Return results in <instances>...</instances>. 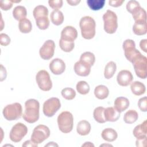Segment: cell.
<instances>
[{"label": "cell", "instance_id": "obj_8", "mask_svg": "<svg viewBox=\"0 0 147 147\" xmlns=\"http://www.w3.org/2000/svg\"><path fill=\"white\" fill-rule=\"evenodd\" d=\"M36 80L40 90L48 91L52 87V83L49 73L45 70L39 71L36 75Z\"/></svg>", "mask_w": 147, "mask_h": 147}, {"label": "cell", "instance_id": "obj_2", "mask_svg": "<svg viewBox=\"0 0 147 147\" xmlns=\"http://www.w3.org/2000/svg\"><path fill=\"white\" fill-rule=\"evenodd\" d=\"M82 37L87 40L94 38L95 35L96 23L94 19L90 16L83 17L79 22Z\"/></svg>", "mask_w": 147, "mask_h": 147}, {"label": "cell", "instance_id": "obj_4", "mask_svg": "<svg viewBox=\"0 0 147 147\" xmlns=\"http://www.w3.org/2000/svg\"><path fill=\"white\" fill-rule=\"evenodd\" d=\"M104 22V30L109 34L114 33L118 28L117 16L114 11L107 10L103 15Z\"/></svg>", "mask_w": 147, "mask_h": 147}, {"label": "cell", "instance_id": "obj_22", "mask_svg": "<svg viewBox=\"0 0 147 147\" xmlns=\"http://www.w3.org/2000/svg\"><path fill=\"white\" fill-rule=\"evenodd\" d=\"M133 33L138 36L144 35L147 32L146 21H136L133 26Z\"/></svg>", "mask_w": 147, "mask_h": 147}, {"label": "cell", "instance_id": "obj_36", "mask_svg": "<svg viewBox=\"0 0 147 147\" xmlns=\"http://www.w3.org/2000/svg\"><path fill=\"white\" fill-rule=\"evenodd\" d=\"M76 88L77 91L82 95H86L90 91L89 84L86 81H79L76 84Z\"/></svg>", "mask_w": 147, "mask_h": 147}, {"label": "cell", "instance_id": "obj_14", "mask_svg": "<svg viewBox=\"0 0 147 147\" xmlns=\"http://www.w3.org/2000/svg\"><path fill=\"white\" fill-rule=\"evenodd\" d=\"M133 76L131 72L128 70H121L119 71L117 76L118 84L121 86H127L132 82Z\"/></svg>", "mask_w": 147, "mask_h": 147}, {"label": "cell", "instance_id": "obj_44", "mask_svg": "<svg viewBox=\"0 0 147 147\" xmlns=\"http://www.w3.org/2000/svg\"><path fill=\"white\" fill-rule=\"evenodd\" d=\"M136 146L138 147H142V146H146V136L137 138L136 142Z\"/></svg>", "mask_w": 147, "mask_h": 147}, {"label": "cell", "instance_id": "obj_49", "mask_svg": "<svg viewBox=\"0 0 147 147\" xmlns=\"http://www.w3.org/2000/svg\"><path fill=\"white\" fill-rule=\"evenodd\" d=\"M67 2L71 6H76L80 2V1H79H79L78 0H67Z\"/></svg>", "mask_w": 147, "mask_h": 147}, {"label": "cell", "instance_id": "obj_6", "mask_svg": "<svg viewBox=\"0 0 147 147\" xmlns=\"http://www.w3.org/2000/svg\"><path fill=\"white\" fill-rule=\"evenodd\" d=\"M122 48L124 51L125 56L127 60L131 63L141 55V52L136 48L134 41L131 39H126L122 44Z\"/></svg>", "mask_w": 147, "mask_h": 147}, {"label": "cell", "instance_id": "obj_9", "mask_svg": "<svg viewBox=\"0 0 147 147\" xmlns=\"http://www.w3.org/2000/svg\"><path fill=\"white\" fill-rule=\"evenodd\" d=\"M61 107V103L57 98L52 97L47 99L43 104V113L48 117H53Z\"/></svg>", "mask_w": 147, "mask_h": 147}, {"label": "cell", "instance_id": "obj_32", "mask_svg": "<svg viewBox=\"0 0 147 147\" xmlns=\"http://www.w3.org/2000/svg\"><path fill=\"white\" fill-rule=\"evenodd\" d=\"M138 118V113L134 110H128L123 116V121L126 123L131 124L135 122Z\"/></svg>", "mask_w": 147, "mask_h": 147}, {"label": "cell", "instance_id": "obj_40", "mask_svg": "<svg viewBox=\"0 0 147 147\" xmlns=\"http://www.w3.org/2000/svg\"><path fill=\"white\" fill-rule=\"evenodd\" d=\"M49 6L54 10H58L63 6V2L62 0H49L48 1Z\"/></svg>", "mask_w": 147, "mask_h": 147}, {"label": "cell", "instance_id": "obj_27", "mask_svg": "<svg viewBox=\"0 0 147 147\" xmlns=\"http://www.w3.org/2000/svg\"><path fill=\"white\" fill-rule=\"evenodd\" d=\"M135 22L146 21V12L140 6L137 7L131 13Z\"/></svg>", "mask_w": 147, "mask_h": 147}, {"label": "cell", "instance_id": "obj_30", "mask_svg": "<svg viewBox=\"0 0 147 147\" xmlns=\"http://www.w3.org/2000/svg\"><path fill=\"white\" fill-rule=\"evenodd\" d=\"M18 28L20 31L22 33H28L31 32L32 29V25L30 21L25 18L20 21L18 24Z\"/></svg>", "mask_w": 147, "mask_h": 147}, {"label": "cell", "instance_id": "obj_37", "mask_svg": "<svg viewBox=\"0 0 147 147\" xmlns=\"http://www.w3.org/2000/svg\"><path fill=\"white\" fill-rule=\"evenodd\" d=\"M61 95L63 97L67 100H72L75 98L76 96L75 91L69 87H66L63 88L61 91Z\"/></svg>", "mask_w": 147, "mask_h": 147}, {"label": "cell", "instance_id": "obj_13", "mask_svg": "<svg viewBox=\"0 0 147 147\" xmlns=\"http://www.w3.org/2000/svg\"><path fill=\"white\" fill-rule=\"evenodd\" d=\"M49 69L54 75H60L65 69V64L64 61L59 58L53 59L49 63Z\"/></svg>", "mask_w": 147, "mask_h": 147}, {"label": "cell", "instance_id": "obj_26", "mask_svg": "<svg viewBox=\"0 0 147 147\" xmlns=\"http://www.w3.org/2000/svg\"><path fill=\"white\" fill-rule=\"evenodd\" d=\"M94 94L96 98L102 100L106 99L108 96L109 94V91L106 86L99 85L95 88Z\"/></svg>", "mask_w": 147, "mask_h": 147}, {"label": "cell", "instance_id": "obj_51", "mask_svg": "<svg viewBox=\"0 0 147 147\" xmlns=\"http://www.w3.org/2000/svg\"><path fill=\"white\" fill-rule=\"evenodd\" d=\"M94 146V145L90 142H86L82 145V146Z\"/></svg>", "mask_w": 147, "mask_h": 147}, {"label": "cell", "instance_id": "obj_43", "mask_svg": "<svg viewBox=\"0 0 147 147\" xmlns=\"http://www.w3.org/2000/svg\"><path fill=\"white\" fill-rule=\"evenodd\" d=\"M0 43L2 46H7L10 43V38L8 35L5 33L0 34Z\"/></svg>", "mask_w": 147, "mask_h": 147}, {"label": "cell", "instance_id": "obj_25", "mask_svg": "<svg viewBox=\"0 0 147 147\" xmlns=\"http://www.w3.org/2000/svg\"><path fill=\"white\" fill-rule=\"evenodd\" d=\"M50 18L51 22L56 26L61 25L64 21L63 14L59 10H53L50 14Z\"/></svg>", "mask_w": 147, "mask_h": 147}, {"label": "cell", "instance_id": "obj_1", "mask_svg": "<svg viewBox=\"0 0 147 147\" xmlns=\"http://www.w3.org/2000/svg\"><path fill=\"white\" fill-rule=\"evenodd\" d=\"M40 103L35 99H29L25 103V111L23 114L24 119L30 123L37 122L39 118Z\"/></svg>", "mask_w": 147, "mask_h": 147}, {"label": "cell", "instance_id": "obj_35", "mask_svg": "<svg viewBox=\"0 0 147 147\" xmlns=\"http://www.w3.org/2000/svg\"><path fill=\"white\" fill-rule=\"evenodd\" d=\"M59 46L62 51L65 52H71L75 47L74 41H69L60 38L59 40Z\"/></svg>", "mask_w": 147, "mask_h": 147}, {"label": "cell", "instance_id": "obj_48", "mask_svg": "<svg viewBox=\"0 0 147 147\" xmlns=\"http://www.w3.org/2000/svg\"><path fill=\"white\" fill-rule=\"evenodd\" d=\"M38 144L34 143L33 141H32L31 140H28L26 141L23 144L22 146H30V147H37Z\"/></svg>", "mask_w": 147, "mask_h": 147}, {"label": "cell", "instance_id": "obj_33", "mask_svg": "<svg viewBox=\"0 0 147 147\" xmlns=\"http://www.w3.org/2000/svg\"><path fill=\"white\" fill-rule=\"evenodd\" d=\"M80 60L88 64L90 66H92L95 61V57L93 53L91 52H85L81 55Z\"/></svg>", "mask_w": 147, "mask_h": 147}, {"label": "cell", "instance_id": "obj_19", "mask_svg": "<svg viewBox=\"0 0 147 147\" xmlns=\"http://www.w3.org/2000/svg\"><path fill=\"white\" fill-rule=\"evenodd\" d=\"M91 128V125L87 121L82 120L79 121L77 125L76 131L80 136H86L90 133Z\"/></svg>", "mask_w": 147, "mask_h": 147}, {"label": "cell", "instance_id": "obj_31", "mask_svg": "<svg viewBox=\"0 0 147 147\" xmlns=\"http://www.w3.org/2000/svg\"><path fill=\"white\" fill-rule=\"evenodd\" d=\"M105 108L102 106H99L95 108L93 112V117L95 120L100 123H104L106 122L105 116L104 111Z\"/></svg>", "mask_w": 147, "mask_h": 147}, {"label": "cell", "instance_id": "obj_23", "mask_svg": "<svg viewBox=\"0 0 147 147\" xmlns=\"http://www.w3.org/2000/svg\"><path fill=\"white\" fill-rule=\"evenodd\" d=\"M131 92L137 96H140L145 92L146 88L144 84L139 81L133 82L130 86Z\"/></svg>", "mask_w": 147, "mask_h": 147}, {"label": "cell", "instance_id": "obj_52", "mask_svg": "<svg viewBox=\"0 0 147 147\" xmlns=\"http://www.w3.org/2000/svg\"><path fill=\"white\" fill-rule=\"evenodd\" d=\"M113 146V145H110V144H109V145H107V144H102V145H100V146Z\"/></svg>", "mask_w": 147, "mask_h": 147}, {"label": "cell", "instance_id": "obj_24", "mask_svg": "<svg viewBox=\"0 0 147 147\" xmlns=\"http://www.w3.org/2000/svg\"><path fill=\"white\" fill-rule=\"evenodd\" d=\"M33 15L35 20L48 17V10L45 6L38 5L34 9L33 11Z\"/></svg>", "mask_w": 147, "mask_h": 147}, {"label": "cell", "instance_id": "obj_38", "mask_svg": "<svg viewBox=\"0 0 147 147\" xmlns=\"http://www.w3.org/2000/svg\"><path fill=\"white\" fill-rule=\"evenodd\" d=\"M37 26L41 30L47 29L49 25V20L48 17L35 20Z\"/></svg>", "mask_w": 147, "mask_h": 147}, {"label": "cell", "instance_id": "obj_10", "mask_svg": "<svg viewBox=\"0 0 147 147\" xmlns=\"http://www.w3.org/2000/svg\"><path fill=\"white\" fill-rule=\"evenodd\" d=\"M28 133V128L24 124L18 122L15 124L11 128L9 138L10 140L14 142H18L26 135Z\"/></svg>", "mask_w": 147, "mask_h": 147}, {"label": "cell", "instance_id": "obj_42", "mask_svg": "<svg viewBox=\"0 0 147 147\" xmlns=\"http://www.w3.org/2000/svg\"><path fill=\"white\" fill-rule=\"evenodd\" d=\"M13 6V2L12 1H7V0H2L1 1L0 7L2 10L7 11L10 10Z\"/></svg>", "mask_w": 147, "mask_h": 147}, {"label": "cell", "instance_id": "obj_15", "mask_svg": "<svg viewBox=\"0 0 147 147\" xmlns=\"http://www.w3.org/2000/svg\"><path fill=\"white\" fill-rule=\"evenodd\" d=\"M91 66L88 64L79 60L74 64V69L76 75L80 76H87L91 72Z\"/></svg>", "mask_w": 147, "mask_h": 147}, {"label": "cell", "instance_id": "obj_17", "mask_svg": "<svg viewBox=\"0 0 147 147\" xmlns=\"http://www.w3.org/2000/svg\"><path fill=\"white\" fill-rule=\"evenodd\" d=\"M104 116L106 121L115 122L120 117V113L114 107H109L105 109Z\"/></svg>", "mask_w": 147, "mask_h": 147}, {"label": "cell", "instance_id": "obj_20", "mask_svg": "<svg viewBox=\"0 0 147 147\" xmlns=\"http://www.w3.org/2000/svg\"><path fill=\"white\" fill-rule=\"evenodd\" d=\"M134 136L137 138H142L146 136L147 134V126L146 120H145L142 123L136 126L133 131Z\"/></svg>", "mask_w": 147, "mask_h": 147}, {"label": "cell", "instance_id": "obj_16", "mask_svg": "<svg viewBox=\"0 0 147 147\" xmlns=\"http://www.w3.org/2000/svg\"><path fill=\"white\" fill-rule=\"evenodd\" d=\"M78 37L77 30L72 26H65L61 32V38L64 40L74 41Z\"/></svg>", "mask_w": 147, "mask_h": 147}, {"label": "cell", "instance_id": "obj_39", "mask_svg": "<svg viewBox=\"0 0 147 147\" xmlns=\"http://www.w3.org/2000/svg\"><path fill=\"white\" fill-rule=\"evenodd\" d=\"M139 2L135 0L129 1L126 4V10L128 12L131 13L137 7L140 6Z\"/></svg>", "mask_w": 147, "mask_h": 147}, {"label": "cell", "instance_id": "obj_50", "mask_svg": "<svg viewBox=\"0 0 147 147\" xmlns=\"http://www.w3.org/2000/svg\"><path fill=\"white\" fill-rule=\"evenodd\" d=\"M45 146H58V145L55 143L54 142H49L48 144L45 145Z\"/></svg>", "mask_w": 147, "mask_h": 147}, {"label": "cell", "instance_id": "obj_34", "mask_svg": "<svg viewBox=\"0 0 147 147\" xmlns=\"http://www.w3.org/2000/svg\"><path fill=\"white\" fill-rule=\"evenodd\" d=\"M106 2L105 0H87V3L88 7L94 11L102 9Z\"/></svg>", "mask_w": 147, "mask_h": 147}, {"label": "cell", "instance_id": "obj_11", "mask_svg": "<svg viewBox=\"0 0 147 147\" xmlns=\"http://www.w3.org/2000/svg\"><path fill=\"white\" fill-rule=\"evenodd\" d=\"M136 75L141 78L145 79L146 78V64L147 58L146 56L141 55L132 63Z\"/></svg>", "mask_w": 147, "mask_h": 147}, {"label": "cell", "instance_id": "obj_45", "mask_svg": "<svg viewBox=\"0 0 147 147\" xmlns=\"http://www.w3.org/2000/svg\"><path fill=\"white\" fill-rule=\"evenodd\" d=\"M124 2V1H120V0H117V1H109V4L110 6L113 7H119L122 5V3Z\"/></svg>", "mask_w": 147, "mask_h": 147}, {"label": "cell", "instance_id": "obj_12", "mask_svg": "<svg viewBox=\"0 0 147 147\" xmlns=\"http://www.w3.org/2000/svg\"><path fill=\"white\" fill-rule=\"evenodd\" d=\"M55 48V42L51 40H47L40 49L39 54L40 57L46 60L51 59L54 55Z\"/></svg>", "mask_w": 147, "mask_h": 147}, {"label": "cell", "instance_id": "obj_47", "mask_svg": "<svg viewBox=\"0 0 147 147\" xmlns=\"http://www.w3.org/2000/svg\"><path fill=\"white\" fill-rule=\"evenodd\" d=\"M6 71L5 68L1 64V81H3L6 78Z\"/></svg>", "mask_w": 147, "mask_h": 147}, {"label": "cell", "instance_id": "obj_29", "mask_svg": "<svg viewBox=\"0 0 147 147\" xmlns=\"http://www.w3.org/2000/svg\"><path fill=\"white\" fill-rule=\"evenodd\" d=\"M117 70V65L115 62L109 61L105 66L104 71V76L106 79L111 78Z\"/></svg>", "mask_w": 147, "mask_h": 147}, {"label": "cell", "instance_id": "obj_46", "mask_svg": "<svg viewBox=\"0 0 147 147\" xmlns=\"http://www.w3.org/2000/svg\"><path fill=\"white\" fill-rule=\"evenodd\" d=\"M140 46L141 49L144 52H147V48H146V46H147V40L146 39H143L141 40L140 42Z\"/></svg>", "mask_w": 147, "mask_h": 147}, {"label": "cell", "instance_id": "obj_7", "mask_svg": "<svg viewBox=\"0 0 147 147\" xmlns=\"http://www.w3.org/2000/svg\"><path fill=\"white\" fill-rule=\"evenodd\" d=\"M50 136V130L48 126L39 125L34 127L31 136V140L38 144L47 140Z\"/></svg>", "mask_w": 147, "mask_h": 147}, {"label": "cell", "instance_id": "obj_41", "mask_svg": "<svg viewBox=\"0 0 147 147\" xmlns=\"http://www.w3.org/2000/svg\"><path fill=\"white\" fill-rule=\"evenodd\" d=\"M138 106L141 111L146 112L147 111V98L146 96L142 97L138 100Z\"/></svg>", "mask_w": 147, "mask_h": 147}, {"label": "cell", "instance_id": "obj_18", "mask_svg": "<svg viewBox=\"0 0 147 147\" xmlns=\"http://www.w3.org/2000/svg\"><path fill=\"white\" fill-rule=\"evenodd\" d=\"M129 99L123 96L117 98L114 103V108L119 113L126 110L129 107Z\"/></svg>", "mask_w": 147, "mask_h": 147}, {"label": "cell", "instance_id": "obj_3", "mask_svg": "<svg viewBox=\"0 0 147 147\" xmlns=\"http://www.w3.org/2000/svg\"><path fill=\"white\" fill-rule=\"evenodd\" d=\"M57 124L59 130L64 133L71 132L74 126L72 114L67 111L61 112L57 117Z\"/></svg>", "mask_w": 147, "mask_h": 147}, {"label": "cell", "instance_id": "obj_28", "mask_svg": "<svg viewBox=\"0 0 147 147\" xmlns=\"http://www.w3.org/2000/svg\"><path fill=\"white\" fill-rule=\"evenodd\" d=\"M27 11L26 8L23 6H17L13 10V16L17 21H20L26 17Z\"/></svg>", "mask_w": 147, "mask_h": 147}, {"label": "cell", "instance_id": "obj_21", "mask_svg": "<svg viewBox=\"0 0 147 147\" xmlns=\"http://www.w3.org/2000/svg\"><path fill=\"white\" fill-rule=\"evenodd\" d=\"M101 136L104 140L107 142H113L117 138L118 134L114 129L112 128H106L102 131Z\"/></svg>", "mask_w": 147, "mask_h": 147}, {"label": "cell", "instance_id": "obj_5", "mask_svg": "<svg viewBox=\"0 0 147 147\" xmlns=\"http://www.w3.org/2000/svg\"><path fill=\"white\" fill-rule=\"evenodd\" d=\"M2 113L4 118L7 121L17 120L22 115V106L17 102L7 105L3 109Z\"/></svg>", "mask_w": 147, "mask_h": 147}]
</instances>
